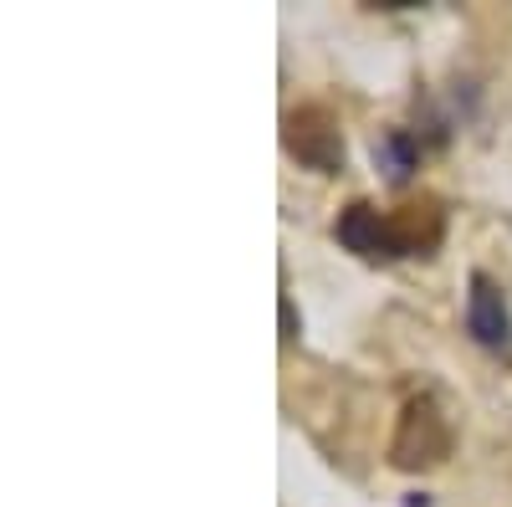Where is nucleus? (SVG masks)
Here are the masks:
<instances>
[{
    "mask_svg": "<svg viewBox=\"0 0 512 507\" xmlns=\"http://www.w3.org/2000/svg\"><path fill=\"white\" fill-rule=\"evenodd\" d=\"M282 144L303 169H313V175H338V169H344V134H338V118L323 103L292 108L287 123H282Z\"/></svg>",
    "mask_w": 512,
    "mask_h": 507,
    "instance_id": "7ed1b4c3",
    "label": "nucleus"
},
{
    "mask_svg": "<svg viewBox=\"0 0 512 507\" xmlns=\"http://www.w3.org/2000/svg\"><path fill=\"white\" fill-rule=\"evenodd\" d=\"M466 333L477 338L482 349H512V313L502 287L487 272H472V292H466Z\"/></svg>",
    "mask_w": 512,
    "mask_h": 507,
    "instance_id": "20e7f679",
    "label": "nucleus"
},
{
    "mask_svg": "<svg viewBox=\"0 0 512 507\" xmlns=\"http://www.w3.org/2000/svg\"><path fill=\"white\" fill-rule=\"evenodd\" d=\"M441 210L436 200L425 205H405V210H379L369 200H354L344 205L333 236L338 246H349L359 262H405V257H431L436 241H441Z\"/></svg>",
    "mask_w": 512,
    "mask_h": 507,
    "instance_id": "f257e3e1",
    "label": "nucleus"
},
{
    "mask_svg": "<svg viewBox=\"0 0 512 507\" xmlns=\"http://www.w3.org/2000/svg\"><path fill=\"white\" fill-rule=\"evenodd\" d=\"M374 164L384 169V180H390V185H405L420 169V139L410 129H384L374 139Z\"/></svg>",
    "mask_w": 512,
    "mask_h": 507,
    "instance_id": "39448f33",
    "label": "nucleus"
},
{
    "mask_svg": "<svg viewBox=\"0 0 512 507\" xmlns=\"http://www.w3.org/2000/svg\"><path fill=\"white\" fill-rule=\"evenodd\" d=\"M282 338H287V344L297 338V313H292V298H282Z\"/></svg>",
    "mask_w": 512,
    "mask_h": 507,
    "instance_id": "423d86ee",
    "label": "nucleus"
},
{
    "mask_svg": "<svg viewBox=\"0 0 512 507\" xmlns=\"http://www.w3.org/2000/svg\"><path fill=\"white\" fill-rule=\"evenodd\" d=\"M451 456V420L441 415L436 395H415L400 415V431L390 441V461L400 472H425Z\"/></svg>",
    "mask_w": 512,
    "mask_h": 507,
    "instance_id": "f03ea898",
    "label": "nucleus"
}]
</instances>
